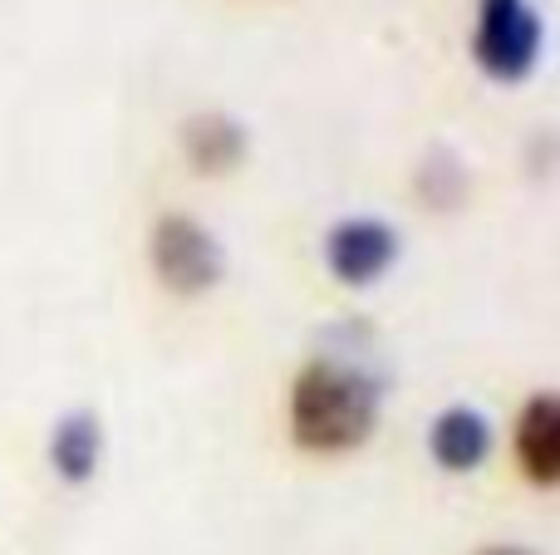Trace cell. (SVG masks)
I'll return each mask as SVG.
<instances>
[{
    "mask_svg": "<svg viewBox=\"0 0 560 555\" xmlns=\"http://www.w3.org/2000/svg\"><path fill=\"white\" fill-rule=\"evenodd\" d=\"M378 423V383L339 359H315L290 389V438L305 452H349Z\"/></svg>",
    "mask_w": 560,
    "mask_h": 555,
    "instance_id": "cell-1",
    "label": "cell"
},
{
    "mask_svg": "<svg viewBox=\"0 0 560 555\" xmlns=\"http://www.w3.org/2000/svg\"><path fill=\"white\" fill-rule=\"evenodd\" d=\"M153 271L167 291L177 295H197V291H212L222 281V246L207 226H197L192 216H158L153 226Z\"/></svg>",
    "mask_w": 560,
    "mask_h": 555,
    "instance_id": "cell-2",
    "label": "cell"
},
{
    "mask_svg": "<svg viewBox=\"0 0 560 555\" xmlns=\"http://www.w3.org/2000/svg\"><path fill=\"white\" fill-rule=\"evenodd\" d=\"M541 55V20L526 0H482L477 15V64L492 79H526Z\"/></svg>",
    "mask_w": 560,
    "mask_h": 555,
    "instance_id": "cell-3",
    "label": "cell"
},
{
    "mask_svg": "<svg viewBox=\"0 0 560 555\" xmlns=\"http://www.w3.org/2000/svg\"><path fill=\"white\" fill-rule=\"evenodd\" d=\"M325 256H329V271L345 285H374L378 275L394 265L398 236H394V226L378 222V216H349V222H339L335 232H329Z\"/></svg>",
    "mask_w": 560,
    "mask_h": 555,
    "instance_id": "cell-4",
    "label": "cell"
},
{
    "mask_svg": "<svg viewBox=\"0 0 560 555\" xmlns=\"http://www.w3.org/2000/svg\"><path fill=\"white\" fill-rule=\"evenodd\" d=\"M516 462L536 487H551L560 477V399L536 393L516 418Z\"/></svg>",
    "mask_w": 560,
    "mask_h": 555,
    "instance_id": "cell-5",
    "label": "cell"
},
{
    "mask_svg": "<svg viewBox=\"0 0 560 555\" xmlns=\"http://www.w3.org/2000/svg\"><path fill=\"white\" fill-rule=\"evenodd\" d=\"M428 448H433L438 468L472 472V468H482L487 452H492V428H487V418L472 409H447L443 418H433Z\"/></svg>",
    "mask_w": 560,
    "mask_h": 555,
    "instance_id": "cell-6",
    "label": "cell"
},
{
    "mask_svg": "<svg viewBox=\"0 0 560 555\" xmlns=\"http://www.w3.org/2000/svg\"><path fill=\"white\" fill-rule=\"evenodd\" d=\"M183 147L197 173H232L246 157V128L226 114H192L183 123Z\"/></svg>",
    "mask_w": 560,
    "mask_h": 555,
    "instance_id": "cell-7",
    "label": "cell"
},
{
    "mask_svg": "<svg viewBox=\"0 0 560 555\" xmlns=\"http://www.w3.org/2000/svg\"><path fill=\"white\" fill-rule=\"evenodd\" d=\"M98 452H104V433H98L94 413H69L59 418L55 438H49V462L65 482H89L98 468Z\"/></svg>",
    "mask_w": 560,
    "mask_h": 555,
    "instance_id": "cell-8",
    "label": "cell"
},
{
    "mask_svg": "<svg viewBox=\"0 0 560 555\" xmlns=\"http://www.w3.org/2000/svg\"><path fill=\"white\" fill-rule=\"evenodd\" d=\"M418 187H423L428 206H453L457 197H463V167H457V157L433 153L423 167V177H418Z\"/></svg>",
    "mask_w": 560,
    "mask_h": 555,
    "instance_id": "cell-9",
    "label": "cell"
},
{
    "mask_svg": "<svg viewBox=\"0 0 560 555\" xmlns=\"http://www.w3.org/2000/svg\"><path fill=\"white\" fill-rule=\"evenodd\" d=\"M482 555H536V551H522V546H492V551H482Z\"/></svg>",
    "mask_w": 560,
    "mask_h": 555,
    "instance_id": "cell-10",
    "label": "cell"
}]
</instances>
